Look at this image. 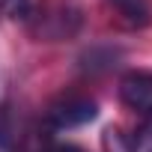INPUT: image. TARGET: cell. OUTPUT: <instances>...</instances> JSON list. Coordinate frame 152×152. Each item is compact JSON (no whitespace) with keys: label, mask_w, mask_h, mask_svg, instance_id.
<instances>
[{"label":"cell","mask_w":152,"mask_h":152,"mask_svg":"<svg viewBox=\"0 0 152 152\" xmlns=\"http://www.w3.org/2000/svg\"><path fill=\"white\" fill-rule=\"evenodd\" d=\"M45 152H84L81 146H72V143H54V146H48Z\"/></svg>","instance_id":"obj_7"},{"label":"cell","mask_w":152,"mask_h":152,"mask_svg":"<svg viewBox=\"0 0 152 152\" xmlns=\"http://www.w3.org/2000/svg\"><path fill=\"white\" fill-rule=\"evenodd\" d=\"M107 6L116 12V18L131 27V30H143L152 21V6L149 0H107Z\"/></svg>","instance_id":"obj_3"},{"label":"cell","mask_w":152,"mask_h":152,"mask_svg":"<svg viewBox=\"0 0 152 152\" xmlns=\"http://www.w3.org/2000/svg\"><path fill=\"white\" fill-rule=\"evenodd\" d=\"M102 149H104V152H134L131 137H125L119 128H107V131L102 134Z\"/></svg>","instance_id":"obj_4"},{"label":"cell","mask_w":152,"mask_h":152,"mask_svg":"<svg viewBox=\"0 0 152 152\" xmlns=\"http://www.w3.org/2000/svg\"><path fill=\"white\" fill-rule=\"evenodd\" d=\"M3 12L9 18H30V0H3Z\"/></svg>","instance_id":"obj_6"},{"label":"cell","mask_w":152,"mask_h":152,"mask_svg":"<svg viewBox=\"0 0 152 152\" xmlns=\"http://www.w3.org/2000/svg\"><path fill=\"white\" fill-rule=\"evenodd\" d=\"M119 99L131 110L149 116L152 113V72H128L119 81Z\"/></svg>","instance_id":"obj_2"},{"label":"cell","mask_w":152,"mask_h":152,"mask_svg":"<svg viewBox=\"0 0 152 152\" xmlns=\"http://www.w3.org/2000/svg\"><path fill=\"white\" fill-rule=\"evenodd\" d=\"M99 116V107L93 99H84V96H66V99H57L51 107H48V122L54 128H78V125H87Z\"/></svg>","instance_id":"obj_1"},{"label":"cell","mask_w":152,"mask_h":152,"mask_svg":"<svg viewBox=\"0 0 152 152\" xmlns=\"http://www.w3.org/2000/svg\"><path fill=\"white\" fill-rule=\"evenodd\" d=\"M131 146H134V152H152V113L143 116V125L131 137Z\"/></svg>","instance_id":"obj_5"}]
</instances>
